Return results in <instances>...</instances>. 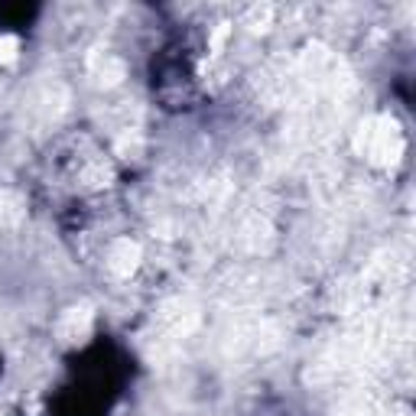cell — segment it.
Segmentation results:
<instances>
[{"label": "cell", "instance_id": "cell-2", "mask_svg": "<svg viewBox=\"0 0 416 416\" xmlns=\"http://www.w3.org/2000/svg\"><path fill=\"white\" fill-rule=\"evenodd\" d=\"M108 260H111V270L118 273V277H130V273L137 270V263H140V244L130 238L114 241Z\"/></svg>", "mask_w": 416, "mask_h": 416}, {"label": "cell", "instance_id": "cell-7", "mask_svg": "<svg viewBox=\"0 0 416 416\" xmlns=\"http://www.w3.org/2000/svg\"><path fill=\"white\" fill-rule=\"evenodd\" d=\"M228 33H231V26L228 23H221V26H215V33H212V52H221V46H225V39H228Z\"/></svg>", "mask_w": 416, "mask_h": 416}, {"label": "cell", "instance_id": "cell-6", "mask_svg": "<svg viewBox=\"0 0 416 416\" xmlns=\"http://www.w3.org/2000/svg\"><path fill=\"white\" fill-rule=\"evenodd\" d=\"M20 56V39L17 36H0V65H13Z\"/></svg>", "mask_w": 416, "mask_h": 416}, {"label": "cell", "instance_id": "cell-1", "mask_svg": "<svg viewBox=\"0 0 416 416\" xmlns=\"http://www.w3.org/2000/svg\"><path fill=\"white\" fill-rule=\"evenodd\" d=\"M358 150H365L374 163H397V156L403 153V137H400L397 124L391 118H374L367 124H361L358 134Z\"/></svg>", "mask_w": 416, "mask_h": 416}, {"label": "cell", "instance_id": "cell-4", "mask_svg": "<svg viewBox=\"0 0 416 416\" xmlns=\"http://www.w3.org/2000/svg\"><path fill=\"white\" fill-rule=\"evenodd\" d=\"M88 322H92V313H88V309H72V313L65 315V322H62V335L78 339V332H85Z\"/></svg>", "mask_w": 416, "mask_h": 416}, {"label": "cell", "instance_id": "cell-3", "mask_svg": "<svg viewBox=\"0 0 416 416\" xmlns=\"http://www.w3.org/2000/svg\"><path fill=\"white\" fill-rule=\"evenodd\" d=\"M20 215H23V198L17 192H4L0 196V225H13V221H20Z\"/></svg>", "mask_w": 416, "mask_h": 416}, {"label": "cell", "instance_id": "cell-5", "mask_svg": "<svg viewBox=\"0 0 416 416\" xmlns=\"http://www.w3.org/2000/svg\"><path fill=\"white\" fill-rule=\"evenodd\" d=\"M270 20H273V7H270V4H263V7H251V10H247V26H251L254 33H263V30L270 26Z\"/></svg>", "mask_w": 416, "mask_h": 416}]
</instances>
